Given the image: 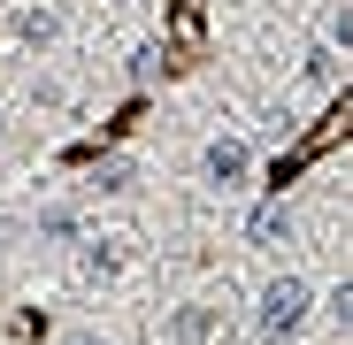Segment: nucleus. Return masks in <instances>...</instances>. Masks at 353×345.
<instances>
[{
	"mask_svg": "<svg viewBox=\"0 0 353 345\" xmlns=\"http://www.w3.org/2000/svg\"><path fill=\"white\" fill-rule=\"evenodd\" d=\"M307 307H315L307 276H269V284H261V307H254V322H261V337H292V330L307 322Z\"/></svg>",
	"mask_w": 353,
	"mask_h": 345,
	"instance_id": "nucleus-1",
	"label": "nucleus"
},
{
	"mask_svg": "<svg viewBox=\"0 0 353 345\" xmlns=\"http://www.w3.org/2000/svg\"><path fill=\"white\" fill-rule=\"evenodd\" d=\"M215 322H223V315H215L208 300H176V307L154 315V345H208Z\"/></svg>",
	"mask_w": 353,
	"mask_h": 345,
	"instance_id": "nucleus-2",
	"label": "nucleus"
},
{
	"mask_svg": "<svg viewBox=\"0 0 353 345\" xmlns=\"http://www.w3.org/2000/svg\"><path fill=\"white\" fill-rule=\"evenodd\" d=\"M246 169H254V154H246L239 138H215V146L200 154V177H208V185H223V192H230V185H246Z\"/></svg>",
	"mask_w": 353,
	"mask_h": 345,
	"instance_id": "nucleus-3",
	"label": "nucleus"
},
{
	"mask_svg": "<svg viewBox=\"0 0 353 345\" xmlns=\"http://www.w3.org/2000/svg\"><path fill=\"white\" fill-rule=\"evenodd\" d=\"M246 238H254V246H292V207H284V200L261 207V215L246 222Z\"/></svg>",
	"mask_w": 353,
	"mask_h": 345,
	"instance_id": "nucleus-4",
	"label": "nucleus"
},
{
	"mask_svg": "<svg viewBox=\"0 0 353 345\" xmlns=\"http://www.w3.org/2000/svg\"><path fill=\"white\" fill-rule=\"evenodd\" d=\"M123 269V238H85V276H115Z\"/></svg>",
	"mask_w": 353,
	"mask_h": 345,
	"instance_id": "nucleus-5",
	"label": "nucleus"
},
{
	"mask_svg": "<svg viewBox=\"0 0 353 345\" xmlns=\"http://www.w3.org/2000/svg\"><path fill=\"white\" fill-rule=\"evenodd\" d=\"M16 39L23 46H46L54 39V8H16Z\"/></svg>",
	"mask_w": 353,
	"mask_h": 345,
	"instance_id": "nucleus-6",
	"label": "nucleus"
},
{
	"mask_svg": "<svg viewBox=\"0 0 353 345\" xmlns=\"http://www.w3.org/2000/svg\"><path fill=\"white\" fill-rule=\"evenodd\" d=\"M338 77V46H307V62H300V85H330Z\"/></svg>",
	"mask_w": 353,
	"mask_h": 345,
	"instance_id": "nucleus-7",
	"label": "nucleus"
},
{
	"mask_svg": "<svg viewBox=\"0 0 353 345\" xmlns=\"http://www.w3.org/2000/svg\"><path fill=\"white\" fill-rule=\"evenodd\" d=\"M92 185H100V192H131V161H123V154H108V161L92 169Z\"/></svg>",
	"mask_w": 353,
	"mask_h": 345,
	"instance_id": "nucleus-8",
	"label": "nucleus"
},
{
	"mask_svg": "<svg viewBox=\"0 0 353 345\" xmlns=\"http://www.w3.org/2000/svg\"><path fill=\"white\" fill-rule=\"evenodd\" d=\"M39 238H77V215H70V207H46V215H39Z\"/></svg>",
	"mask_w": 353,
	"mask_h": 345,
	"instance_id": "nucleus-9",
	"label": "nucleus"
},
{
	"mask_svg": "<svg viewBox=\"0 0 353 345\" xmlns=\"http://www.w3.org/2000/svg\"><path fill=\"white\" fill-rule=\"evenodd\" d=\"M62 345H108V337H100V330H70Z\"/></svg>",
	"mask_w": 353,
	"mask_h": 345,
	"instance_id": "nucleus-10",
	"label": "nucleus"
}]
</instances>
